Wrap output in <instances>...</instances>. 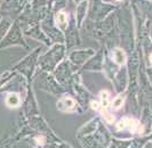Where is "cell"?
Instances as JSON below:
<instances>
[{
    "label": "cell",
    "mask_w": 152,
    "mask_h": 148,
    "mask_svg": "<svg viewBox=\"0 0 152 148\" xmlns=\"http://www.w3.org/2000/svg\"><path fill=\"white\" fill-rule=\"evenodd\" d=\"M6 105L10 108H16L21 105V98L17 94H9L6 97Z\"/></svg>",
    "instance_id": "3"
},
{
    "label": "cell",
    "mask_w": 152,
    "mask_h": 148,
    "mask_svg": "<svg viewBox=\"0 0 152 148\" xmlns=\"http://www.w3.org/2000/svg\"><path fill=\"white\" fill-rule=\"evenodd\" d=\"M150 62H151V64H152V55L150 56Z\"/></svg>",
    "instance_id": "11"
},
{
    "label": "cell",
    "mask_w": 152,
    "mask_h": 148,
    "mask_svg": "<svg viewBox=\"0 0 152 148\" xmlns=\"http://www.w3.org/2000/svg\"><path fill=\"white\" fill-rule=\"evenodd\" d=\"M129 129L132 132H143V130H144V128L143 126H141L140 124V122L136 121V120H134V118H121L119 122H118V124H117V129L118 130H124V129Z\"/></svg>",
    "instance_id": "1"
},
{
    "label": "cell",
    "mask_w": 152,
    "mask_h": 148,
    "mask_svg": "<svg viewBox=\"0 0 152 148\" xmlns=\"http://www.w3.org/2000/svg\"><path fill=\"white\" fill-rule=\"evenodd\" d=\"M124 97L122 96H117L115 98L113 99V102H112V107H113V110H119V108H121V106L124 105Z\"/></svg>",
    "instance_id": "6"
},
{
    "label": "cell",
    "mask_w": 152,
    "mask_h": 148,
    "mask_svg": "<svg viewBox=\"0 0 152 148\" xmlns=\"http://www.w3.org/2000/svg\"><path fill=\"white\" fill-rule=\"evenodd\" d=\"M60 104H61V107L63 111H73L76 108V102L69 96L64 97L60 102Z\"/></svg>",
    "instance_id": "4"
},
{
    "label": "cell",
    "mask_w": 152,
    "mask_h": 148,
    "mask_svg": "<svg viewBox=\"0 0 152 148\" xmlns=\"http://www.w3.org/2000/svg\"><path fill=\"white\" fill-rule=\"evenodd\" d=\"M57 22L60 25H65L66 24V15L64 14L63 12H61L60 14L57 15Z\"/></svg>",
    "instance_id": "8"
},
{
    "label": "cell",
    "mask_w": 152,
    "mask_h": 148,
    "mask_svg": "<svg viewBox=\"0 0 152 148\" xmlns=\"http://www.w3.org/2000/svg\"><path fill=\"white\" fill-rule=\"evenodd\" d=\"M112 59H113L114 63H117L118 65H124L127 60V56L125 52L120 49V48H115L113 52H112Z\"/></svg>",
    "instance_id": "2"
},
{
    "label": "cell",
    "mask_w": 152,
    "mask_h": 148,
    "mask_svg": "<svg viewBox=\"0 0 152 148\" xmlns=\"http://www.w3.org/2000/svg\"><path fill=\"white\" fill-rule=\"evenodd\" d=\"M91 108H93V110H99V107H101L99 102H91Z\"/></svg>",
    "instance_id": "9"
},
{
    "label": "cell",
    "mask_w": 152,
    "mask_h": 148,
    "mask_svg": "<svg viewBox=\"0 0 152 148\" xmlns=\"http://www.w3.org/2000/svg\"><path fill=\"white\" fill-rule=\"evenodd\" d=\"M118 1H119V0H118Z\"/></svg>",
    "instance_id": "12"
},
{
    "label": "cell",
    "mask_w": 152,
    "mask_h": 148,
    "mask_svg": "<svg viewBox=\"0 0 152 148\" xmlns=\"http://www.w3.org/2000/svg\"><path fill=\"white\" fill-rule=\"evenodd\" d=\"M102 115H103V118L107 123H113L114 122V116L111 113H109L107 110H102Z\"/></svg>",
    "instance_id": "7"
},
{
    "label": "cell",
    "mask_w": 152,
    "mask_h": 148,
    "mask_svg": "<svg viewBox=\"0 0 152 148\" xmlns=\"http://www.w3.org/2000/svg\"><path fill=\"white\" fill-rule=\"evenodd\" d=\"M99 97H101V104L99 106L102 107V110H107V106H109V92L107 91H101L99 94Z\"/></svg>",
    "instance_id": "5"
},
{
    "label": "cell",
    "mask_w": 152,
    "mask_h": 148,
    "mask_svg": "<svg viewBox=\"0 0 152 148\" xmlns=\"http://www.w3.org/2000/svg\"><path fill=\"white\" fill-rule=\"evenodd\" d=\"M37 142H38V144H44V142H45V138H44V137H40V138H37Z\"/></svg>",
    "instance_id": "10"
}]
</instances>
